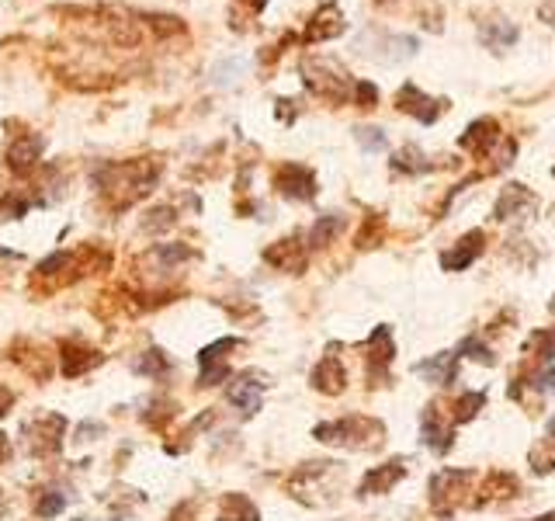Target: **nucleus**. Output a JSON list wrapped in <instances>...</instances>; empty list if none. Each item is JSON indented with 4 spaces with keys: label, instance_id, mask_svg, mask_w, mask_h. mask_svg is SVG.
Wrapping results in <instances>:
<instances>
[{
    "label": "nucleus",
    "instance_id": "nucleus-1",
    "mask_svg": "<svg viewBox=\"0 0 555 521\" xmlns=\"http://www.w3.org/2000/svg\"><path fill=\"white\" fill-rule=\"evenodd\" d=\"M160 178V164L157 160H122V164H104L94 174V185L104 198L115 208L136 206L143 195L153 191Z\"/></svg>",
    "mask_w": 555,
    "mask_h": 521
},
{
    "label": "nucleus",
    "instance_id": "nucleus-2",
    "mask_svg": "<svg viewBox=\"0 0 555 521\" xmlns=\"http://www.w3.org/2000/svg\"><path fill=\"white\" fill-rule=\"evenodd\" d=\"M312 438L323 441V445L348 449V452H371V449H378L386 441V424L378 417H368V414H348V417H337V420L316 424Z\"/></svg>",
    "mask_w": 555,
    "mask_h": 521
},
{
    "label": "nucleus",
    "instance_id": "nucleus-3",
    "mask_svg": "<svg viewBox=\"0 0 555 521\" xmlns=\"http://www.w3.org/2000/svg\"><path fill=\"white\" fill-rule=\"evenodd\" d=\"M340 487H344V466L330 462V458L306 462L288 479V494L295 500H302V504H309V507L333 504V500L340 497Z\"/></svg>",
    "mask_w": 555,
    "mask_h": 521
},
{
    "label": "nucleus",
    "instance_id": "nucleus-4",
    "mask_svg": "<svg viewBox=\"0 0 555 521\" xmlns=\"http://www.w3.org/2000/svg\"><path fill=\"white\" fill-rule=\"evenodd\" d=\"M62 438H66V417L62 414H35L24 424V449L39 458H53L62 452Z\"/></svg>",
    "mask_w": 555,
    "mask_h": 521
},
{
    "label": "nucleus",
    "instance_id": "nucleus-5",
    "mask_svg": "<svg viewBox=\"0 0 555 521\" xmlns=\"http://www.w3.org/2000/svg\"><path fill=\"white\" fill-rule=\"evenodd\" d=\"M475 483L473 469H437L431 477V504L441 518H452L455 504H462V494H469Z\"/></svg>",
    "mask_w": 555,
    "mask_h": 521
},
{
    "label": "nucleus",
    "instance_id": "nucleus-6",
    "mask_svg": "<svg viewBox=\"0 0 555 521\" xmlns=\"http://www.w3.org/2000/svg\"><path fill=\"white\" fill-rule=\"evenodd\" d=\"M365 362H368V382L371 386H386L389 382V365L396 358V344H392V331L382 323L368 333V341L361 344Z\"/></svg>",
    "mask_w": 555,
    "mask_h": 521
},
{
    "label": "nucleus",
    "instance_id": "nucleus-7",
    "mask_svg": "<svg viewBox=\"0 0 555 521\" xmlns=\"http://www.w3.org/2000/svg\"><path fill=\"white\" fill-rule=\"evenodd\" d=\"M302 73H306L309 91L320 94V98H327V101H344L350 94V87H354L348 81V73L337 70L333 63H330V73H323V60H306L302 63Z\"/></svg>",
    "mask_w": 555,
    "mask_h": 521
},
{
    "label": "nucleus",
    "instance_id": "nucleus-8",
    "mask_svg": "<svg viewBox=\"0 0 555 521\" xmlns=\"http://www.w3.org/2000/svg\"><path fill=\"white\" fill-rule=\"evenodd\" d=\"M410 473V458L407 456H392L389 462H382V466H375L368 469L361 483H358V497H382V494H389L392 487H399V479Z\"/></svg>",
    "mask_w": 555,
    "mask_h": 521
},
{
    "label": "nucleus",
    "instance_id": "nucleus-9",
    "mask_svg": "<svg viewBox=\"0 0 555 521\" xmlns=\"http://www.w3.org/2000/svg\"><path fill=\"white\" fill-rule=\"evenodd\" d=\"M264 390H268V382H264V375L261 372H240L233 382H229L226 390V400L240 410L244 417H254L261 410V400H264Z\"/></svg>",
    "mask_w": 555,
    "mask_h": 521
},
{
    "label": "nucleus",
    "instance_id": "nucleus-10",
    "mask_svg": "<svg viewBox=\"0 0 555 521\" xmlns=\"http://www.w3.org/2000/svg\"><path fill=\"white\" fill-rule=\"evenodd\" d=\"M104 362V354L98 348H91L87 341H77V337H66L60 341V372L66 379H81L91 369H98Z\"/></svg>",
    "mask_w": 555,
    "mask_h": 521
},
{
    "label": "nucleus",
    "instance_id": "nucleus-11",
    "mask_svg": "<svg viewBox=\"0 0 555 521\" xmlns=\"http://www.w3.org/2000/svg\"><path fill=\"white\" fill-rule=\"evenodd\" d=\"M274 188L292 202H312L316 198V174L302 164H282L274 170Z\"/></svg>",
    "mask_w": 555,
    "mask_h": 521
},
{
    "label": "nucleus",
    "instance_id": "nucleus-12",
    "mask_svg": "<svg viewBox=\"0 0 555 521\" xmlns=\"http://www.w3.org/2000/svg\"><path fill=\"white\" fill-rule=\"evenodd\" d=\"M309 382H312V390H316V393L340 396L344 390H348V369H344V362H340L337 354L330 352V354H323L316 365H312Z\"/></svg>",
    "mask_w": 555,
    "mask_h": 521
},
{
    "label": "nucleus",
    "instance_id": "nucleus-13",
    "mask_svg": "<svg viewBox=\"0 0 555 521\" xmlns=\"http://www.w3.org/2000/svg\"><path fill=\"white\" fill-rule=\"evenodd\" d=\"M420 441H424L431 452H437V456L452 452V445H455L452 417L445 420V414H441L437 407H427V410H424V417H420Z\"/></svg>",
    "mask_w": 555,
    "mask_h": 521
},
{
    "label": "nucleus",
    "instance_id": "nucleus-14",
    "mask_svg": "<svg viewBox=\"0 0 555 521\" xmlns=\"http://www.w3.org/2000/svg\"><path fill=\"white\" fill-rule=\"evenodd\" d=\"M264 261L271 268L288 271V275H302L309 261V244H302L299 236H285V240H278L264 250Z\"/></svg>",
    "mask_w": 555,
    "mask_h": 521
},
{
    "label": "nucleus",
    "instance_id": "nucleus-15",
    "mask_svg": "<svg viewBox=\"0 0 555 521\" xmlns=\"http://www.w3.org/2000/svg\"><path fill=\"white\" fill-rule=\"evenodd\" d=\"M42 146H45V140L35 136V132H21V136H14L11 146H7V167H11L18 178H28V174L39 167Z\"/></svg>",
    "mask_w": 555,
    "mask_h": 521
},
{
    "label": "nucleus",
    "instance_id": "nucleus-16",
    "mask_svg": "<svg viewBox=\"0 0 555 521\" xmlns=\"http://www.w3.org/2000/svg\"><path fill=\"white\" fill-rule=\"evenodd\" d=\"M11 362H14L24 375L39 379V382H45V379L53 375V358H49L45 348L35 344V341H14V344H11Z\"/></svg>",
    "mask_w": 555,
    "mask_h": 521
},
{
    "label": "nucleus",
    "instance_id": "nucleus-17",
    "mask_svg": "<svg viewBox=\"0 0 555 521\" xmlns=\"http://www.w3.org/2000/svg\"><path fill=\"white\" fill-rule=\"evenodd\" d=\"M486 250V233L483 229H473V233H465L455 247L441 250V268L445 271H465L473 265L475 257Z\"/></svg>",
    "mask_w": 555,
    "mask_h": 521
},
{
    "label": "nucleus",
    "instance_id": "nucleus-18",
    "mask_svg": "<svg viewBox=\"0 0 555 521\" xmlns=\"http://www.w3.org/2000/svg\"><path fill=\"white\" fill-rule=\"evenodd\" d=\"M413 372L420 375L424 382H431V386H452L455 379H458V354L437 352L431 358H424V362H416Z\"/></svg>",
    "mask_w": 555,
    "mask_h": 521
},
{
    "label": "nucleus",
    "instance_id": "nucleus-19",
    "mask_svg": "<svg viewBox=\"0 0 555 521\" xmlns=\"http://www.w3.org/2000/svg\"><path fill=\"white\" fill-rule=\"evenodd\" d=\"M538 208V195L535 191H528L524 185H507L503 188V195H500V202H496L493 216L496 219H524V216H531Z\"/></svg>",
    "mask_w": 555,
    "mask_h": 521
},
{
    "label": "nucleus",
    "instance_id": "nucleus-20",
    "mask_svg": "<svg viewBox=\"0 0 555 521\" xmlns=\"http://www.w3.org/2000/svg\"><path fill=\"white\" fill-rule=\"evenodd\" d=\"M479 497L473 500V507H486V504H496V500H511L514 494H521V479L514 473H507V469H493L486 483H483V490H475Z\"/></svg>",
    "mask_w": 555,
    "mask_h": 521
},
{
    "label": "nucleus",
    "instance_id": "nucleus-21",
    "mask_svg": "<svg viewBox=\"0 0 555 521\" xmlns=\"http://www.w3.org/2000/svg\"><path fill=\"white\" fill-rule=\"evenodd\" d=\"M500 140V132H496V122L493 119H479V122H473L469 125V132L458 140V146L462 150H469V153H490V146Z\"/></svg>",
    "mask_w": 555,
    "mask_h": 521
},
{
    "label": "nucleus",
    "instance_id": "nucleus-22",
    "mask_svg": "<svg viewBox=\"0 0 555 521\" xmlns=\"http://www.w3.org/2000/svg\"><path fill=\"white\" fill-rule=\"evenodd\" d=\"M219 521H261V511L247 494H226L219 500Z\"/></svg>",
    "mask_w": 555,
    "mask_h": 521
},
{
    "label": "nucleus",
    "instance_id": "nucleus-23",
    "mask_svg": "<svg viewBox=\"0 0 555 521\" xmlns=\"http://www.w3.org/2000/svg\"><path fill=\"white\" fill-rule=\"evenodd\" d=\"M132 369L139 375H146V379L164 382L167 375H170V369H174V362H170V354L160 352V348H149V352H143L136 362H132Z\"/></svg>",
    "mask_w": 555,
    "mask_h": 521
},
{
    "label": "nucleus",
    "instance_id": "nucleus-24",
    "mask_svg": "<svg viewBox=\"0 0 555 521\" xmlns=\"http://www.w3.org/2000/svg\"><path fill=\"white\" fill-rule=\"evenodd\" d=\"M399 108H403V111H410V115H416L420 122H434V119H437V108H434V101L427 98V94H420L413 83H407V87L399 91Z\"/></svg>",
    "mask_w": 555,
    "mask_h": 521
},
{
    "label": "nucleus",
    "instance_id": "nucleus-25",
    "mask_svg": "<svg viewBox=\"0 0 555 521\" xmlns=\"http://www.w3.org/2000/svg\"><path fill=\"white\" fill-rule=\"evenodd\" d=\"M344 32V18H340V11L333 7V4H327L316 18H312V24H309V39L320 42V39H333V35H340Z\"/></svg>",
    "mask_w": 555,
    "mask_h": 521
},
{
    "label": "nucleus",
    "instance_id": "nucleus-26",
    "mask_svg": "<svg viewBox=\"0 0 555 521\" xmlns=\"http://www.w3.org/2000/svg\"><path fill=\"white\" fill-rule=\"evenodd\" d=\"M340 229H344V216H337V212H330L323 219H316L312 229H309V247H330L337 236H340Z\"/></svg>",
    "mask_w": 555,
    "mask_h": 521
},
{
    "label": "nucleus",
    "instance_id": "nucleus-27",
    "mask_svg": "<svg viewBox=\"0 0 555 521\" xmlns=\"http://www.w3.org/2000/svg\"><path fill=\"white\" fill-rule=\"evenodd\" d=\"M486 407V393L483 390H469L452 403V424H469L479 417V410Z\"/></svg>",
    "mask_w": 555,
    "mask_h": 521
},
{
    "label": "nucleus",
    "instance_id": "nucleus-28",
    "mask_svg": "<svg viewBox=\"0 0 555 521\" xmlns=\"http://www.w3.org/2000/svg\"><path fill=\"white\" fill-rule=\"evenodd\" d=\"M240 344H244L240 337H219L198 352V365H223V362H229V352H236Z\"/></svg>",
    "mask_w": 555,
    "mask_h": 521
},
{
    "label": "nucleus",
    "instance_id": "nucleus-29",
    "mask_svg": "<svg viewBox=\"0 0 555 521\" xmlns=\"http://www.w3.org/2000/svg\"><path fill=\"white\" fill-rule=\"evenodd\" d=\"M524 352L538 354V358H541V365L555 362V327H545V331L531 333V337H528V344H524Z\"/></svg>",
    "mask_w": 555,
    "mask_h": 521
},
{
    "label": "nucleus",
    "instance_id": "nucleus-30",
    "mask_svg": "<svg viewBox=\"0 0 555 521\" xmlns=\"http://www.w3.org/2000/svg\"><path fill=\"white\" fill-rule=\"evenodd\" d=\"M458 358H473V362H479V365H496V354L490 344H483V337H475V333H469L462 344H458Z\"/></svg>",
    "mask_w": 555,
    "mask_h": 521
},
{
    "label": "nucleus",
    "instance_id": "nucleus-31",
    "mask_svg": "<svg viewBox=\"0 0 555 521\" xmlns=\"http://www.w3.org/2000/svg\"><path fill=\"white\" fill-rule=\"evenodd\" d=\"M62 507H66V497H62L60 490H45V494H39L35 497V515H39L42 521L56 518V515H62Z\"/></svg>",
    "mask_w": 555,
    "mask_h": 521
},
{
    "label": "nucleus",
    "instance_id": "nucleus-32",
    "mask_svg": "<svg viewBox=\"0 0 555 521\" xmlns=\"http://www.w3.org/2000/svg\"><path fill=\"white\" fill-rule=\"evenodd\" d=\"M32 208V198L21 191H7V198H0V219H21Z\"/></svg>",
    "mask_w": 555,
    "mask_h": 521
},
{
    "label": "nucleus",
    "instance_id": "nucleus-33",
    "mask_svg": "<svg viewBox=\"0 0 555 521\" xmlns=\"http://www.w3.org/2000/svg\"><path fill=\"white\" fill-rule=\"evenodd\" d=\"M392 170H407V174H420V170H431V164H424V157L407 146V150H399L396 157H392Z\"/></svg>",
    "mask_w": 555,
    "mask_h": 521
},
{
    "label": "nucleus",
    "instance_id": "nucleus-34",
    "mask_svg": "<svg viewBox=\"0 0 555 521\" xmlns=\"http://www.w3.org/2000/svg\"><path fill=\"white\" fill-rule=\"evenodd\" d=\"M226 379H229V362H223V365H202L198 386H219V382H226Z\"/></svg>",
    "mask_w": 555,
    "mask_h": 521
},
{
    "label": "nucleus",
    "instance_id": "nucleus-35",
    "mask_svg": "<svg viewBox=\"0 0 555 521\" xmlns=\"http://www.w3.org/2000/svg\"><path fill=\"white\" fill-rule=\"evenodd\" d=\"M354 136H358V143L365 146L368 153H375V150H382V146H386V136H382L378 129H358Z\"/></svg>",
    "mask_w": 555,
    "mask_h": 521
},
{
    "label": "nucleus",
    "instance_id": "nucleus-36",
    "mask_svg": "<svg viewBox=\"0 0 555 521\" xmlns=\"http://www.w3.org/2000/svg\"><path fill=\"white\" fill-rule=\"evenodd\" d=\"M483 39H486V42H496V45H511V42L517 39V32L511 28V24H496L493 32H490V28L483 32Z\"/></svg>",
    "mask_w": 555,
    "mask_h": 521
},
{
    "label": "nucleus",
    "instance_id": "nucleus-37",
    "mask_svg": "<svg viewBox=\"0 0 555 521\" xmlns=\"http://www.w3.org/2000/svg\"><path fill=\"white\" fill-rule=\"evenodd\" d=\"M354 91H358V104H361V108H371V104H375V98H378V91H375V87H371V83H354Z\"/></svg>",
    "mask_w": 555,
    "mask_h": 521
},
{
    "label": "nucleus",
    "instance_id": "nucleus-38",
    "mask_svg": "<svg viewBox=\"0 0 555 521\" xmlns=\"http://www.w3.org/2000/svg\"><path fill=\"white\" fill-rule=\"evenodd\" d=\"M11 407H14V393H11V390L0 382V417L11 414Z\"/></svg>",
    "mask_w": 555,
    "mask_h": 521
},
{
    "label": "nucleus",
    "instance_id": "nucleus-39",
    "mask_svg": "<svg viewBox=\"0 0 555 521\" xmlns=\"http://www.w3.org/2000/svg\"><path fill=\"white\" fill-rule=\"evenodd\" d=\"M531 462H535V466H531L535 473H552V458H549V456L541 458V456H538V449L531 452Z\"/></svg>",
    "mask_w": 555,
    "mask_h": 521
},
{
    "label": "nucleus",
    "instance_id": "nucleus-40",
    "mask_svg": "<svg viewBox=\"0 0 555 521\" xmlns=\"http://www.w3.org/2000/svg\"><path fill=\"white\" fill-rule=\"evenodd\" d=\"M541 445H549V449H555V414L549 417V424H545V438H541Z\"/></svg>",
    "mask_w": 555,
    "mask_h": 521
},
{
    "label": "nucleus",
    "instance_id": "nucleus-41",
    "mask_svg": "<svg viewBox=\"0 0 555 521\" xmlns=\"http://www.w3.org/2000/svg\"><path fill=\"white\" fill-rule=\"evenodd\" d=\"M7 458H11V438L0 431V466H4Z\"/></svg>",
    "mask_w": 555,
    "mask_h": 521
},
{
    "label": "nucleus",
    "instance_id": "nucleus-42",
    "mask_svg": "<svg viewBox=\"0 0 555 521\" xmlns=\"http://www.w3.org/2000/svg\"><path fill=\"white\" fill-rule=\"evenodd\" d=\"M531 521H555V511H549V515H541V518H531Z\"/></svg>",
    "mask_w": 555,
    "mask_h": 521
},
{
    "label": "nucleus",
    "instance_id": "nucleus-43",
    "mask_svg": "<svg viewBox=\"0 0 555 521\" xmlns=\"http://www.w3.org/2000/svg\"><path fill=\"white\" fill-rule=\"evenodd\" d=\"M549 313H552V316H555V295H552V299H549Z\"/></svg>",
    "mask_w": 555,
    "mask_h": 521
},
{
    "label": "nucleus",
    "instance_id": "nucleus-44",
    "mask_svg": "<svg viewBox=\"0 0 555 521\" xmlns=\"http://www.w3.org/2000/svg\"><path fill=\"white\" fill-rule=\"evenodd\" d=\"M250 4H254V7H264V0H250Z\"/></svg>",
    "mask_w": 555,
    "mask_h": 521
},
{
    "label": "nucleus",
    "instance_id": "nucleus-45",
    "mask_svg": "<svg viewBox=\"0 0 555 521\" xmlns=\"http://www.w3.org/2000/svg\"><path fill=\"white\" fill-rule=\"evenodd\" d=\"M77 521H87V518H77Z\"/></svg>",
    "mask_w": 555,
    "mask_h": 521
}]
</instances>
